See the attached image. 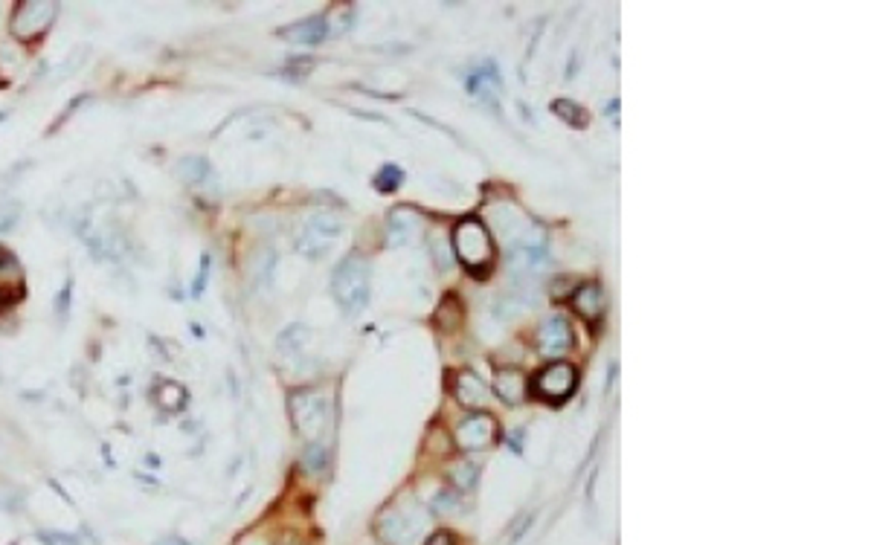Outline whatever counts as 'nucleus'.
I'll list each match as a JSON object with an SVG mask.
<instances>
[{
	"label": "nucleus",
	"instance_id": "1",
	"mask_svg": "<svg viewBox=\"0 0 871 545\" xmlns=\"http://www.w3.org/2000/svg\"><path fill=\"white\" fill-rule=\"evenodd\" d=\"M291 421L308 444H322V438L334 426V401L326 389H297L288 397Z\"/></svg>",
	"mask_w": 871,
	"mask_h": 545
},
{
	"label": "nucleus",
	"instance_id": "2",
	"mask_svg": "<svg viewBox=\"0 0 871 545\" xmlns=\"http://www.w3.org/2000/svg\"><path fill=\"white\" fill-rule=\"evenodd\" d=\"M369 287H372L369 258L363 253L343 256L332 273V297L346 316H358L363 311L369 302Z\"/></svg>",
	"mask_w": 871,
	"mask_h": 545
},
{
	"label": "nucleus",
	"instance_id": "3",
	"mask_svg": "<svg viewBox=\"0 0 871 545\" xmlns=\"http://www.w3.org/2000/svg\"><path fill=\"white\" fill-rule=\"evenodd\" d=\"M453 253L465 264V270H470L474 276L491 273L494 264V244L489 227L482 224L480 218H465L453 227Z\"/></svg>",
	"mask_w": 871,
	"mask_h": 545
},
{
	"label": "nucleus",
	"instance_id": "4",
	"mask_svg": "<svg viewBox=\"0 0 871 545\" xmlns=\"http://www.w3.org/2000/svg\"><path fill=\"white\" fill-rule=\"evenodd\" d=\"M575 383H579L575 365L567 360H552L546 368H540V375L531 383V392L543 404H564L575 392Z\"/></svg>",
	"mask_w": 871,
	"mask_h": 545
},
{
	"label": "nucleus",
	"instance_id": "5",
	"mask_svg": "<svg viewBox=\"0 0 871 545\" xmlns=\"http://www.w3.org/2000/svg\"><path fill=\"white\" fill-rule=\"evenodd\" d=\"M55 12L58 6L53 0H26V4L18 6V12L12 15V35L18 41H29V38H38L44 29H47L53 21H55Z\"/></svg>",
	"mask_w": 871,
	"mask_h": 545
},
{
	"label": "nucleus",
	"instance_id": "6",
	"mask_svg": "<svg viewBox=\"0 0 871 545\" xmlns=\"http://www.w3.org/2000/svg\"><path fill=\"white\" fill-rule=\"evenodd\" d=\"M494 438H497V421L489 412H470L453 430V441L462 453H480L485 447H491Z\"/></svg>",
	"mask_w": 871,
	"mask_h": 545
},
{
	"label": "nucleus",
	"instance_id": "7",
	"mask_svg": "<svg viewBox=\"0 0 871 545\" xmlns=\"http://www.w3.org/2000/svg\"><path fill=\"white\" fill-rule=\"evenodd\" d=\"M337 235H341V220L326 215V212L312 215L302 235H300V241H297V249L308 258H320L322 253H329V247Z\"/></svg>",
	"mask_w": 871,
	"mask_h": 545
},
{
	"label": "nucleus",
	"instance_id": "8",
	"mask_svg": "<svg viewBox=\"0 0 871 545\" xmlns=\"http://www.w3.org/2000/svg\"><path fill=\"white\" fill-rule=\"evenodd\" d=\"M535 345H538V355L546 357V360H560V357H564L567 351L575 345V334H572L569 319L560 316V314L546 319L540 326V331H538Z\"/></svg>",
	"mask_w": 871,
	"mask_h": 545
},
{
	"label": "nucleus",
	"instance_id": "9",
	"mask_svg": "<svg viewBox=\"0 0 871 545\" xmlns=\"http://www.w3.org/2000/svg\"><path fill=\"white\" fill-rule=\"evenodd\" d=\"M465 87H468L470 96H477L480 102H485V105H497V96H500V91H503V82H500L497 64L485 62L477 70H470Z\"/></svg>",
	"mask_w": 871,
	"mask_h": 545
},
{
	"label": "nucleus",
	"instance_id": "10",
	"mask_svg": "<svg viewBox=\"0 0 871 545\" xmlns=\"http://www.w3.org/2000/svg\"><path fill=\"white\" fill-rule=\"evenodd\" d=\"M387 513H392V522L383 520V517L378 520V534H381L383 540L392 542V545H412V542L419 540L424 522L410 520V517H404L401 511H395V508H390Z\"/></svg>",
	"mask_w": 871,
	"mask_h": 545
},
{
	"label": "nucleus",
	"instance_id": "11",
	"mask_svg": "<svg viewBox=\"0 0 871 545\" xmlns=\"http://www.w3.org/2000/svg\"><path fill=\"white\" fill-rule=\"evenodd\" d=\"M279 38L293 41V44H320L329 35V18L326 15H308L302 21H293L276 33Z\"/></svg>",
	"mask_w": 871,
	"mask_h": 545
},
{
	"label": "nucleus",
	"instance_id": "12",
	"mask_svg": "<svg viewBox=\"0 0 871 545\" xmlns=\"http://www.w3.org/2000/svg\"><path fill=\"white\" fill-rule=\"evenodd\" d=\"M572 307L579 311V316L589 326H599L604 319V290L599 282H587V285H579L575 287V297H572Z\"/></svg>",
	"mask_w": 871,
	"mask_h": 545
},
{
	"label": "nucleus",
	"instance_id": "13",
	"mask_svg": "<svg viewBox=\"0 0 871 545\" xmlns=\"http://www.w3.org/2000/svg\"><path fill=\"white\" fill-rule=\"evenodd\" d=\"M491 386H494L500 401L509 404V406L523 404V397H526V392H529V383H526L520 368H500V372L494 375Z\"/></svg>",
	"mask_w": 871,
	"mask_h": 545
},
{
	"label": "nucleus",
	"instance_id": "14",
	"mask_svg": "<svg viewBox=\"0 0 871 545\" xmlns=\"http://www.w3.org/2000/svg\"><path fill=\"white\" fill-rule=\"evenodd\" d=\"M453 394L462 406L480 412L485 401H489V386H485L474 372H460L453 377Z\"/></svg>",
	"mask_w": 871,
	"mask_h": 545
},
{
	"label": "nucleus",
	"instance_id": "15",
	"mask_svg": "<svg viewBox=\"0 0 871 545\" xmlns=\"http://www.w3.org/2000/svg\"><path fill=\"white\" fill-rule=\"evenodd\" d=\"M421 224H419V215L410 209V206H398V209L390 212V232H387V241L390 247H404L410 244L412 238L419 235Z\"/></svg>",
	"mask_w": 871,
	"mask_h": 545
},
{
	"label": "nucleus",
	"instance_id": "16",
	"mask_svg": "<svg viewBox=\"0 0 871 545\" xmlns=\"http://www.w3.org/2000/svg\"><path fill=\"white\" fill-rule=\"evenodd\" d=\"M210 174H213V166L206 163L203 157H183L174 163V178L186 186H198L203 180H210Z\"/></svg>",
	"mask_w": 871,
	"mask_h": 545
},
{
	"label": "nucleus",
	"instance_id": "17",
	"mask_svg": "<svg viewBox=\"0 0 871 545\" xmlns=\"http://www.w3.org/2000/svg\"><path fill=\"white\" fill-rule=\"evenodd\" d=\"M549 111L558 116L560 122L569 125V128H575V131H581V128H587V125H589V113H587V108H581L579 102H572V99H555L552 105H549Z\"/></svg>",
	"mask_w": 871,
	"mask_h": 545
},
{
	"label": "nucleus",
	"instance_id": "18",
	"mask_svg": "<svg viewBox=\"0 0 871 545\" xmlns=\"http://www.w3.org/2000/svg\"><path fill=\"white\" fill-rule=\"evenodd\" d=\"M375 189L381 191V195H392V191H398L401 189V183H404V171H401V166H381V171L375 174Z\"/></svg>",
	"mask_w": 871,
	"mask_h": 545
},
{
	"label": "nucleus",
	"instance_id": "19",
	"mask_svg": "<svg viewBox=\"0 0 871 545\" xmlns=\"http://www.w3.org/2000/svg\"><path fill=\"white\" fill-rule=\"evenodd\" d=\"M462 305H460V299L456 297H448L445 302L439 305V326L445 328V331H453L456 326L462 322Z\"/></svg>",
	"mask_w": 871,
	"mask_h": 545
},
{
	"label": "nucleus",
	"instance_id": "20",
	"mask_svg": "<svg viewBox=\"0 0 871 545\" xmlns=\"http://www.w3.org/2000/svg\"><path fill=\"white\" fill-rule=\"evenodd\" d=\"M21 218H24L21 203H15V200L0 203V235H9L15 227H18Z\"/></svg>",
	"mask_w": 871,
	"mask_h": 545
},
{
	"label": "nucleus",
	"instance_id": "21",
	"mask_svg": "<svg viewBox=\"0 0 871 545\" xmlns=\"http://www.w3.org/2000/svg\"><path fill=\"white\" fill-rule=\"evenodd\" d=\"M157 397H160V404H163L166 409H172V412H174V409H183V404H186L183 386H177V383H172V380L160 386V394H157Z\"/></svg>",
	"mask_w": 871,
	"mask_h": 545
},
{
	"label": "nucleus",
	"instance_id": "22",
	"mask_svg": "<svg viewBox=\"0 0 871 545\" xmlns=\"http://www.w3.org/2000/svg\"><path fill=\"white\" fill-rule=\"evenodd\" d=\"M305 340H308V328L305 326H291L282 336H279V345H282V351H297Z\"/></svg>",
	"mask_w": 871,
	"mask_h": 545
},
{
	"label": "nucleus",
	"instance_id": "23",
	"mask_svg": "<svg viewBox=\"0 0 871 545\" xmlns=\"http://www.w3.org/2000/svg\"><path fill=\"white\" fill-rule=\"evenodd\" d=\"M450 473H453V482H456V488H460V491L474 488V482H477V470L470 467V464H465V462H462V464H456V467L450 470Z\"/></svg>",
	"mask_w": 871,
	"mask_h": 545
},
{
	"label": "nucleus",
	"instance_id": "24",
	"mask_svg": "<svg viewBox=\"0 0 871 545\" xmlns=\"http://www.w3.org/2000/svg\"><path fill=\"white\" fill-rule=\"evenodd\" d=\"M210 268H213V258L203 256V258H201V273H198V278H195V287H192V293H195V297H201V293H203V282H206V276H210Z\"/></svg>",
	"mask_w": 871,
	"mask_h": 545
},
{
	"label": "nucleus",
	"instance_id": "25",
	"mask_svg": "<svg viewBox=\"0 0 871 545\" xmlns=\"http://www.w3.org/2000/svg\"><path fill=\"white\" fill-rule=\"evenodd\" d=\"M44 540H47V545H79V540H76V537H70V534H55V531H50Z\"/></svg>",
	"mask_w": 871,
	"mask_h": 545
},
{
	"label": "nucleus",
	"instance_id": "26",
	"mask_svg": "<svg viewBox=\"0 0 871 545\" xmlns=\"http://www.w3.org/2000/svg\"><path fill=\"white\" fill-rule=\"evenodd\" d=\"M18 268V258H15L6 247H0V270H15Z\"/></svg>",
	"mask_w": 871,
	"mask_h": 545
},
{
	"label": "nucleus",
	"instance_id": "27",
	"mask_svg": "<svg viewBox=\"0 0 871 545\" xmlns=\"http://www.w3.org/2000/svg\"><path fill=\"white\" fill-rule=\"evenodd\" d=\"M427 545H456V537L450 531H439V534H433L431 540H427Z\"/></svg>",
	"mask_w": 871,
	"mask_h": 545
},
{
	"label": "nucleus",
	"instance_id": "28",
	"mask_svg": "<svg viewBox=\"0 0 871 545\" xmlns=\"http://www.w3.org/2000/svg\"><path fill=\"white\" fill-rule=\"evenodd\" d=\"M157 545H189V542L181 540V537H166V540H160Z\"/></svg>",
	"mask_w": 871,
	"mask_h": 545
},
{
	"label": "nucleus",
	"instance_id": "29",
	"mask_svg": "<svg viewBox=\"0 0 871 545\" xmlns=\"http://www.w3.org/2000/svg\"><path fill=\"white\" fill-rule=\"evenodd\" d=\"M0 305H4V299H0Z\"/></svg>",
	"mask_w": 871,
	"mask_h": 545
}]
</instances>
